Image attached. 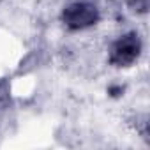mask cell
Masks as SVG:
<instances>
[{"label":"cell","mask_w":150,"mask_h":150,"mask_svg":"<svg viewBox=\"0 0 150 150\" xmlns=\"http://www.w3.org/2000/svg\"><path fill=\"white\" fill-rule=\"evenodd\" d=\"M139 39L138 35L131 34V35H125L122 37L120 41L115 42L113 50H111V62L117 64V65H131L138 55H139Z\"/></svg>","instance_id":"6da1fadb"},{"label":"cell","mask_w":150,"mask_h":150,"mask_svg":"<svg viewBox=\"0 0 150 150\" xmlns=\"http://www.w3.org/2000/svg\"><path fill=\"white\" fill-rule=\"evenodd\" d=\"M97 20V11L90 4H72L64 11V21L71 28H85Z\"/></svg>","instance_id":"7a4b0ae2"}]
</instances>
